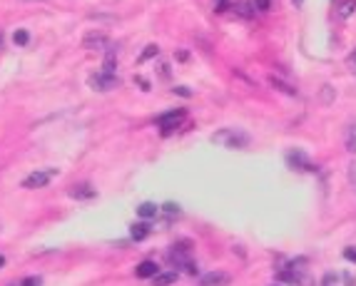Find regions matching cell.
I'll list each match as a JSON object with an SVG mask.
<instances>
[{
    "mask_svg": "<svg viewBox=\"0 0 356 286\" xmlns=\"http://www.w3.org/2000/svg\"><path fill=\"white\" fill-rule=\"evenodd\" d=\"M212 142H217L227 149H242V147L249 144V135L242 132V130H234V127H224V130L212 135Z\"/></svg>",
    "mask_w": 356,
    "mask_h": 286,
    "instance_id": "1",
    "label": "cell"
},
{
    "mask_svg": "<svg viewBox=\"0 0 356 286\" xmlns=\"http://www.w3.org/2000/svg\"><path fill=\"white\" fill-rule=\"evenodd\" d=\"M58 177V170H37V172H30L20 187L25 189H40V187H48L53 179Z\"/></svg>",
    "mask_w": 356,
    "mask_h": 286,
    "instance_id": "2",
    "label": "cell"
},
{
    "mask_svg": "<svg viewBox=\"0 0 356 286\" xmlns=\"http://www.w3.org/2000/svg\"><path fill=\"white\" fill-rule=\"evenodd\" d=\"M88 83L97 92H110V90H115L120 85V80H117V75H110V72H95V75H90Z\"/></svg>",
    "mask_w": 356,
    "mask_h": 286,
    "instance_id": "3",
    "label": "cell"
},
{
    "mask_svg": "<svg viewBox=\"0 0 356 286\" xmlns=\"http://www.w3.org/2000/svg\"><path fill=\"white\" fill-rule=\"evenodd\" d=\"M107 45H110V37L105 32H100V30H92V32H88L83 37V48L85 50H105Z\"/></svg>",
    "mask_w": 356,
    "mask_h": 286,
    "instance_id": "4",
    "label": "cell"
},
{
    "mask_svg": "<svg viewBox=\"0 0 356 286\" xmlns=\"http://www.w3.org/2000/svg\"><path fill=\"white\" fill-rule=\"evenodd\" d=\"M287 165H289L292 170H299V172H304V170H314V167H311V162H309V157H306L301 149H292V152H287Z\"/></svg>",
    "mask_w": 356,
    "mask_h": 286,
    "instance_id": "5",
    "label": "cell"
},
{
    "mask_svg": "<svg viewBox=\"0 0 356 286\" xmlns=\"http://www.w3.org/2000/svg\"><path fill=\"white\" fill-rule=\"evenodd\" d=\"M182 119H184V110H172V112H165V114L157 117V125L165 127V132H167L172 127H179Z\"/></svg>",
    "mask_w": 356,
    "mask_h": 286,
    "instance_id": "6",
    "label": "cell"
},
{
    "mask_svg": "<svg viewBox=\"0 0 356 286\" xmlns=\"http://www.w3.org/2000/svg\"><path fill=\"white\" fill-rule=\"evenodd\" d=\"M229 281H232L229 274H224V271H212V274H205V276L200 279V286H227Z\"/></svg>",
    "mask_w": 356,
    "mask_h": 286,
    "instance_id": "7",
    "label": "cell"
},
{
    "mask_svg": "<svg viewBox=\"0 0 356 286\" xmlns=\"http://www.w3.org/2000/svg\"><path fill=\"white\" fill-rule=\"evenodd\" d=\"M140 279H154L157 274H160V266H157L154 261H142L140 266H137V271H135Z\"/></svg>",
    "mask_w": 356,
    "mask_h": 286,
    "instance_id": "8",
    "label": "cell"
},
{
    "mask_svg": "<svg viewBox=\"0 0 356 286\" xmlns=\"http://www.w3.org/2000/svg\"><path fill=\"white\" fill-rule=\"evenodd\" d=\"M269 85L274 87V90H279V92H284V95H297V87H292L289 83H284L282 77H276V75H269Z\"/></svg>",
    "mask_w": 356,
    "mask_h": 286,
    "instance_id": "9",
    "label": "cell"
},
{
    "mask_svg": "<svg viewBox=\"0 0 356 286\" xmlns=\"http://www.w3.org/2000/svg\"><path fill=\"white\" fill-rule=\"evenodd\" d=\"M70 197H72V199H92V197H95V187H90V184H77V187L70 189Z\"/></svg>",
    "mask_w": 356,
    "mask_h": 286,
    "instance_id": "10",
    "label": "cell"
},
{
    "mask_svg": "<svg viewBox=\"0 0 356 286\" xmlns=\"http://www.w3.org/2000/svg\"><path fill=\"white\" fill-rule=\"evenodd\" d=\"M149 231H152V227L142 219V222H137L135 227H132V231H130V236L135 239V241H142V239H147L149 236Z\"/></svg>",
    "mask_w": 356,
    "mask_h": 286,
    "instance_id": "11",
    "label": "cell"
},
{
    "mask_svg": "<svg viewBox=\"0 0 356 286\" xmlns=\"http://www.w3.org/2000/svg\"><path fill=\"white\" fill-rule=\"evenodd\" d=\"M175 281H177V271H165V274H157V276L152 279L154 286H170V284H175Z\"/></svg>",
    "mask_w": 356,
    "mask_h": 286,
    "instance_id": "12",
    "label": "cell"
},
{
    "mask_svg": "<svg viewBox=\"0 0 356 286\" xmlns=\"http://www.w3.org/2000/svg\"><path fill=\"white\" fill-rule=\"evenodd\" d=\"M336 13H339V18H344V20L351 18V15L356 13V0H341V5H339Z\"/></svg>",
    "mask_w": 356,
    "mask_h": 286,
    "instance_id": "13",
    "label": "cell"
},
{
    "mask_svg": "<svg viewBox=\"0 0 356 286\" xmlns=\"http://www.w3.org/2000/svg\"><path fill=\"white\" fill-rule=\"evenodd\" d=\"M157 212H160V209H157L152 201H145V204H140V207H137V214H140V219H152Z\"/></svg>",
    "mask_w": 356,
    "mask_h": 286,
    "instance_id": "14",
    "label": "cell"
},
{
    "mask_svg": "<svg viewBox=\"0 0 356 286\" xmlns=\"http://www.w3.org/2000/svg\"><path fill=\"white\" fill-rule=\"evenodd\" d=\"M346 149L351 154H356V122L349 125V130H346Z\"/></svg>",
    "mask_w": 356,
    "mask_h": 286,
    "instance_id": "15",
    "label": "cell"
},
{
    "mask_svg": "<svg viewBox=\"0 0 356 286\" xmlns=\"http://www.w3.org/2000/svg\"><path fill=\"white\" fill-rule=\"evenodd\" d=\"M13 43H15L18 48H25V45L30 43V32H28V30H15V35H13Z\"/></svg>",
    "mask_w": 356,
    "mask_h": 286,
    "instance_id": "16",
    "label": "cell"
},
{
    "mask_svg": "<svg viewBox=\"0 0 356 286\" xmlns=\"http://www.w3.org/2000/svg\"><path fill=\"white\" fill-rule=\"evenodd\" d=\"M115 67H117V57L110 53L107 57H105V65H102V72H110V75H115Z\"/></svg>",
    "mask_w": 356,
    "mask_h": 286,
    "instance_id": "17",
    "label": "cell"
},
{
    "mask_svg": "<svg viewBox=\"0 0 356 286\" xmlns=\"http://www.w3.org/2000/svg\"><path fill=\"white\" fill-rule=\"evenodd\" d=\"M157 53H160V48H157V45H147V50L140 55V62H145V60H149V57H154Z\"/></svg>",
    "mask_w": 356,
    "mask_h": 286,
    "instance_id": "18",
    "label": "cell"
},
{
    "mask_svg": "<svg viewBox=\"0 0 356 286\" xmlns=\"http://www.w3.org/2000/svg\"><path fill=\"white\" fill-rule=\"evenodd\" d=\"M346 177H349V184H351V187H354V192H356V162H351V165H349Z\"/></svg>",
    "mask_w": 356,
    "mask_h": 286,
    "instance_id": "19",
    "label": "cell"
},
{
    "mask_svg": "<svg viewBox=\"0 0 356 286\" xmlns=\"http://www.w3.org/2000/svg\"><path fill=\"white\" fill-rule=\"evenodd\" d=\"M43 284V279L40 276H28V279H23L18 286H40Z\"/></svg>",
    "mask_w": 356,
    "mask_h": 286,
    "instance_id": "20",
    "label": "cell"
},
{
    "mask_svg": "<svg viewBox=\"0 0 356 286\" xmlns=\"http://www.w3.org/2000/svg\"><path fill=\"white\" fill-rule=\"evenodd\" d=\"M254 10H262V13H267L269 8H271V0H254Z\"/></svg>",
    "mask_w": 356,
    "mask_h": 286,
    "instance_id": "21",
    "label": "cell"
},
{
    "mask_svg": "<svg viewBox=\"0 0 356 286\" xmlns=\"http://www.w3.org/2000/svg\"><path fill=\"white\" fill-rule=\"evenodd\" d=\"M346 62H349V70L356 75V50L354 53H349V57H346Z\"/></svg>",
    "mask_w": 356,
    "mask_h": 286,
    "instance_id": "22",
    "label": "cell"
},
{
    "mask_svg": "<svg viewBox=\"0 0 356 286\" xmlns=\"http://www.w3.org/2000/svg\"><path fill=\"white\" fill-rule=\"evenodd\" d=\"M322 284H324V286H336V276H334V274H326V276L322 279Z\"/></svg>",
    "mask_w": 356,
    "mask_h": 286,
    "instance_id": "23",
    "label": "cell"
},
{
    "mask_svg": "<svg viewBox=\"0 0 356 286\" xmlns=\"http://www.w3.org/2000/svg\"><path fill=\"white\" fill-rule=\"evenodd\" d=\"M184 271H187V274H197V271H200V269H197V264H194V261L189 259V261L184 264Z\"/></svg>",
    "mask_w": 356,
    "mask_h": 286,
    "instance_id": "24",
    "label": "cell"
},
{
    "mask_svg": "<svg viewBox=\"0 0 356 286\" xmlns=\"http://www.w3.org/2000/svg\"><path fill=\"white\" fill-rule=\"evenodd\" d=\"M344 257H346L349 261H356V249H351V247H349V249H344Z\"/></svg>",
    "mask_w": 356,
    "mask_h": 286,
    "instance_id": "25",
    "label": "cell"
},
{
    "mask_svg": "<svg viewBox=\"0 0 356 286\" xmlns=\"http://www.w3.org/2000/svg\"><path fill=\"white\" fill-rule=\"evenodd\" d=\"M135 83H137V85H142V90H149V83H147L145 77H140V75H137V77H135Z\"/></svg>",
    "mask_w": 356,
    "mask_h": 286,
    "instance_id": "26",
    "label": "cell"
},
{
    "mask_svg": "<svg viewBox=\"0 0 356 286\" xmlns=\"http://www.w3.org/2000/svg\"><path fill=\"white\" fill-rule=\"evenodd\" d=\"M175 92L182 95V97H189V95H192V90H187V87H175Z\"/></svg>",
    "mask_w": 356,
    "mask_h": 286,
    "instance_id": "27",
    "label": "cell"
},
{
    "mask_svg": "<svg viewBox=\"0 0 356 286\" xmlns=\"http://www.w3.org/2000/svg\"><path fill=\"white\" fill-rule=\"evenodd\" d=\"M331 100H334V95H331L329 85H324V102H331Z\"/></svg>",
    "mask_w": 356,
    "mask_h": 286,
    "instance_id": "28",
    "label": "cell"
},
{
    "mask_svg": "<svg viewBox=\"0 0 356 286\" xmlns=\"http://www.w3.org/2000/svg\"><path fill=\"white\" fill-rule=\"evenodd\" d=\"M165 212H167V214H172V212L177 214L179 209H177V204H165Z\"/></svg>",
    "mask_w": 356,
    "mask_h": 286,
    "instance_id": "29",
    "label": "cell"
},
{
    "mask_svg": "<svg viewBox=\"0 0 356 286\" xmlns=\"http://www.w3.org/2000/svg\"><path fill=\"white\" fill-rule=\"evenodd\" d=\"M227 3H229V0H214V5H217V10H224V8H227Z\"/></svg>",
    "mask_w": 356,
    "mask_h": 286,
    "instance_id": "30",
    "label": "cell"
},
{
    "mask_svg": "<svg viewBox=\"0 0 356 286\" xmlns=\"http://www.w3.org/2000/svg\"><path fill=\"white\" fill-rule=\"evenodd\" d=\"M3 264H5V257H3V254H0V266H3Z\"/></svg>",
    "mask_w": 356,
    "mask_h": 286,
    "instance_id": "31",
    "label": "cell"
},
{
    "mask_svg": "<svg viewBox=\"0 0 356 286\" xmlns=\"http://www.w3.org/2000/svg\"><path fill=\"white\" fill-rule=\"evenodd\" d=\"M0 45H3V32H0Z\"/></svg>",
    "mask_w": 356,
    "mask_h": 286,
    "instance_id": "32",
    "label": "cell"
},
{
    "mask_svg": "<svg viewBox=\"0 0 356 286\" xmlns=\"http://www.w3.org/2000/svg\"><path fill=\"white\" fill-rule=\"evenodd\" d=\"M28 3H35V0H28Z\"/></svg>",
    "mask_w": 356,
    "mask_h": 286,
    "instance_id": "33",
    "label": "cell"
}]
</instances>
